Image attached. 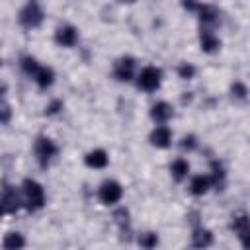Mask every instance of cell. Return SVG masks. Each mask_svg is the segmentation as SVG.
<instances>
[{
	"instance_id": "6da1fadb",
	"label": "cell",
	"mask_w": 250,
	"mask_h": 250,
	"mask_svg": "<svg viewBox=\"0 0 250 250\" xmlns=\"http://www.w3.org/2000/svg\"><path fill=\"white\" fill-rule=\"evenodd\" d=\"M23 195H25V207L29 211H37L45 205V191L43 186L35 180H25L23 182Z\"/></svg>"
},
{
	"instance_id": "7a4b0ae2",
	"label": "cell",
	"mask_w": 250,
	"mask_h": 250,
	"mask_svg": "<svg viewBox=\"0 0 250 250\" xmlns=\"http://www.w3.org/2000/svg\"><path fill=\"white\" fill-rule=\"evenodd\" d=\"M162 82V70L156 66H145L137 76V86L145 92H154Z\"/></svg>"
},
{
	"instance_id": "3957f363",
	"label": "cell",
	"mask_w": 250,
	"mask_h": 250,
	"mask_svg": "<svg viewBox=\"0 0 250 250\" xmlns=\"http://www.w3.org/2000/svg\"><path fill=\"white\" fill-rule=\"evenodd\" d=\"M20 23L23 27H39L43 21V10L35 0H29L21 10H20Z\"/></svg>"
},
{
	"instance_id": "277c9868",
	"label": "cell",
	"mask_w": 250,
	"mask_h": 250,
	"mask_svg": "<svg viewBox=\"0 0 250 250\" xmlns=\"http://www.w3.org/2000/svg\"><path fill=\"white\" fill-rule=\"evenodd\" d=\"M55 154H57V145L49 137H39L35 141V156H37V160H39V164L43 168L51 162V158Z\"/></svg>"
},
{
	"instance_id": "5b68a950",
	"label": "cell",
	"mask_w": 250,
	"mask_h": 250,
	"mask_svg": "<svg viewBox=\"0 0 250 250\" xmlns=\"http://www.w3.org/2000/svg\"><path fill=\"white\" fill-rule=\"evenodd\" d=\"M121 195H123V188H121V184L115 182V180H105V182L100 186V199H102V203H105V205L117 203V201L121 199Z\"/></svg>"
},
{
	"instance_id": "8992f818",
	"label": "cell",
	"mask_w": 250,
	"mask_h": 250,
	"mask_svg": "<svg viewBox=\"0 0 250 250\" xmlns=\"http://www.w3.org/2000/svg\"><path fill=\"white\" fill-rule=\"evenodd\" d=\"M133 72H135V59H133V57H121V59L115 62L113 74H115L117 80L129 82V80L133 78Z\"/></svg>"
},
{
	"instance_id": "52a82bcc",
	"label": "cell",
	"mask_w": 250,
	"mask_h": 250,
	"mask_svg": "<svg viewBox=\"0 0 250 250\" xmlns=\"http://www.w3.org/2000/svg\"><path fill=\"white\" fill-rule=\"evenodd\" d=\"M55 41L61 47H72V45H76V41H78L76 27H72V25H61L55 31Z\"/></svg>"
},
{
	"instance_id": "ba28073f",
	"label": "cell",
	"mask_w": 250,
	"mask_h": 250,
	"mask_svg": "<svg viewBox=\"0 0 250 250\" xmlns=\"http://www.w3.org/2000/svg\"><path fill=\"white\" fill-rule=\"evenodd\" d=\"M0 207L4 213H14L20 209V195L14 188H10V186L4 188V191L0 195Z\"/></svg>"
},
{
	"instance_id": "9c48e42d",
	"label": "cell",
	"mask_w": 250,
	"mask_h": 250,
	"mask_svg": "<svg viewBox=\"0 0 250 250\" xmlns=\"http://www.w3.org/2000/svg\"><path fill=\"white\" fill-rule=\"evenodd\" d=\"M172 143V131L166 125H158L152 133H150V145L158 146V148H166Z\"/></svg>"
},
{
	"instance_id": "30bf717a",
	"label": "cell",
	"mask_w": 250,
	"mask_h": 250,
	"mask_svg": "<svg viewBox=\"0 0 250 250\" xmlns=\"http://www.w3.org/2000/svg\"><path fill=\"white\" fill-rule=\"evenodd\" d=\"M172 105L168 102H156L152 107H150V117L156 121V123H166L170 117H172Z\"/></svg>"
},
{
	"instance_id": "8fae6325",
	"label": "cell",
	"mask_w": 250,
	"mask_h": 250,
	"mask_svg": "<svg viewBox=\"0 0 250 250\" xmlns=\"http://www.w3.org/2000/svg\"><path fill=\"white\" fill-rule=\"evenodd\" d=\"M199 45H201V51H205V53H217L221 47V41L213 31L203 29L201 37H199Z\"/></svg>"
},
{
	"instance_id": "7c38bea8",
	"label": "cell",
	"mask_w": 250,
	"mask_h": 250,
	"mask_svg": "<svg viewBox=\"0 0 250 250\" xmlns=\"http://www.w3.org/2000/svg\"><path fill=\"white\" fill-rule=\"evenodd\" d=\"M107 152L105 150H102V148H96V150H90L88 154H86V158H84V162H86V166H90V168H104V166H107Z\"/></svg>"
},
{
	"instance_id": "4fadbf2b",
	"label": "cell",
	"mask_w": 250,
	"mask_h": 250,
	"mask_svg": "<svg viewBox=\"0 0 250 250\" xmlns=\"http://www.w3.org/2000/svg\"><path fill=\"white\" fill-rule=\"evenodd\" d=\"M209 188H211V176L199 174V176H193V178H191L189 191H191L193 195H203V193L209 191Z\"/></svg>"
},
{
	"instance_id": "5bb4252c",
	"label": "cell",
	"mask_w": 250,
	"mask_h": 250,
	"mask_svg": "<svg viewBox=\"0 0 250 250\" xmlns=\"http://www.w3.org/2000/svg\"><path fill=\"white\" fill-rule=\"evenodd\" d=\"M33 80L37 82L39 88H49V86L55 82V72H53V68H49V66H39L37 72L33 74Z\"/></svg>"
},
{
	"instance_id": "9a60e30c",
	"label": "cell",
	"mask_w": 250,
	"mask_h": 250,
	"mask_svg": "<svg viewBox=\"0 0 250 250\" xmlns=\"http://www.w3.org/2000/svg\"><path fill=\"white\" fill-rule=\"evenodd\" d=\"M170 172H172L174 180L182 182V180L188 178V174H189V162L184 160V158H176V160L172 162V166H170Z\"/></svg>"
},
{
	"instance_id": "2e32d148",
	"label": "cell",
	"mask_w": 250,
	"mask_h": 250,
	"mask_svg": "<svg viewBox=\"0 0 250 250\" xmlns=\"http://www.w3.org/2000/svg\"><path fill=\"white\" fill-rule=\"evenodd\" d=\"M232 229H234V232L238 234V238L246 244V234H248V230H250V225H248V217L246 215H240V217H236L234 221H232Z\"/></svg>"
},
{
	"instance_id": "e0dca14e",
	"label": "cell",
	"mask_w": 250,
	"mask_h": 250,
	"mask_svg": "<svg viewBox=\"0 0 250 250\" xmlns=\"http://www.w3.org/2000/svg\"><path fill=\"white\" fill-rule=\"evenodd\" d=\"M211 242H213L211 230H207V229H195L193 230V246L203 248V246H209Z\"/></svg>"
},
{
	"instance_id": "ac0fdd59",
	"label": "cell",
	"mask_w": 250,
	"mask_h": 250,
	"mask_svg": "<svg viewBox=\"0 0 250 250\" xmlns=\"http://www.w3.org/2000/svg\"><path fill=\"white\" fill-rule=\"evenodd\" d=\"M197 10H199V20H201V23H205V25H211V23H215L217 21V16H219V12L213 8V6H197Z\"/></svg>"
},
{
	"instance_id": "d6986e66",
	"label": "cell",
	"mask_w": 250,
	"mask_h": 250,
	"mask_svg": "<svg viewBox=\"0 0 250 250\" xmlns=\"http://www.w3.org/2000/svg\"><path fill=\"white\" fill-rule=\"evenodd\" d=\"M23 244H25V240H23V236H21L20 232H8V234L4 236V240H2V246H4V248H12V250L21 248Z\"/></svg>"
},
{
	"instance_id": "ffe728a7",
	"label": "cell",
	"mask_w": 250,
	"mask_h": 250,
	"mask_svg": "<svg viewBox=\"0 0 250 250\" xmlns=\"http://www.w3.org/2000/svg\"><path fill=\"white\" fill-rule=\"evenodd\" d=\"M39 66H41V64H39L33 57H23V59H21V68H23V72H25L27 76H31V78H33V74L37 72Z\"/></svg>"
},
{
	"instance_id": "44dd1931",
	"label": "cell",
	"mask_w": 250,
	"mask_h": 250,
	"mask_svg": "<svg viewBox=\"0 0 250 250\" xmlns=\"http://www.w3.org/2000/svg\"><path fill=\"white\" fill-rule=\"evenodd\" d=\"M139 244L145 246V248H152V246L158 244V236H156L154 232H146V234H143V236L139 238Z\"/></svg>"
},
{
	"instance_id": "7402d4cb",
	"label": "cell",
	"mask_w": 250,
	"mask_h": 250,
	"mask_svg": "<svg viewBox=\"0 0 250 250\" xmlns=\"http://www.w3.org/2000/svg\"><path fill=\"white\" fill-rule=\"evenodd\" d=\"M178 74H180V78L188 80V78H193L195 68H193L191 64H188V62H182V64H180V68H178Z\"/></svg>"
},
{
	"instance_id": "603a6c76",
	"label": "cell",
	"mask_w": 250,
	"mask_h": 250,
	"mask_svg": "<svg viewBox=\"0 0 250 250\" xmlns=\"http://www.w3.org/2000/svg\"><path fill=\"white\" fill-rule=\"evenodd\" d=\"M230 92H232V96H234V98H238V100H244V98H246V94H248L246 84H242V82H234V84H232V88H230Z\"/></svg>"
},
{
	"instance_id": "cb8c5ba5",
	"label": "cell",
	"mask_w": 250,
	"mask_h": 250,
	"mask_svg": "<svg viewBox=\"0 0 250 250\" xmlns=\"http://www.w3.org/2000/svg\"><path fill=\"white\" fill-rule=\"evenodd\" d=\"M12 119V109L6 102H0V123H8Z\"/></svg>"
},
{
	"instance_id": "d4e9b609",
	"label": "cell",
	"mask_w": 250,
	"mask_h": 250,
	"mask_svg": "<svg viewBox=\"0 0 250 250\" xmlns=\"http://www.w3.org/2000/svg\"><path fill=\"white\" fill-rule=\"evenodd\" d=\"M195 137L193 135H188V137H184V141H182V148H188V150H191V148H195Z\"/></svg>"
},
{
	"instance_id": "484cf974",
	"label": "cell",
	"mask_w": 250,
	"mask_h": 250,
	"mask_svg": "<svg viewBox=\"0 0 250 250\" xmlns=\"http://www.w3.org/2000/svg\"><path fill=\"white\" fill-rule=\"evenodd\" d=\"M4 92H6V86H4V84H0V98H2V94H4Z\"/></svg>"
},
{
	"instance_id": "4316f807",
	"label": "cell",
	"mask_w": 250,
	"mask_h": 250,
	"mask_svg": "<svg viewBox=\"0 0 250 250\" xmlns=\"http://www.w3.org/2000/svg\"><path fill=\"white\" fill-rule=\"evenodd\" d=\"M119 2H135V0H119Z\"/></svg>"
},
{
	"instance_id": "83f0119b",
	"label": "cell",
	"mask_w": 250,
	"mask_h": 250,
	"mask_svg": "<svg viewBox=\"0 0 250 250\" xmlns=\"http://www.w3.org/2000/svg\"><path fill=\"white\" fill-rule=\"evenodd\" d=\"M0 215H4V211H2V207H0Z\"/></svg>"
}]
</instances>
